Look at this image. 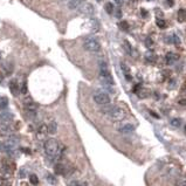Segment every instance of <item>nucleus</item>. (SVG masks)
<instances>
[{
	"label": "nucleus",
	"instance_id": "obj_32",
	"mask_svg": "<svg viewBox=\"0 0 186 186\" xmlns=\"http://www.w3.org/2000/svg\"><path fill=\"white\" fill-rule=\"evenodd\" d=\"M116 3H117V4H121V3H122V0H116Z\"/></svg>",
	"mask_w": 186,
	"mask_h": 186
},
{
	"label": "nucleus",
	"instance_id": "obj_10",
	"mask_svg": "<svg viewBox=\"0 0 186 186\" xmlns=\"http://www.w3.org/2000/svg\"><path fill=\"white\" fill-rule=\"evenodd\" d=\"M80 11L85 15H93L95 9H94V5L90 3H84L82 6L80 7Z\"/></svg>",
	"mask_w": 186,
	"mask_h": 186
},
{
	"label": "nucleus",
	"instance_id": "obj_6",
	"mask_svg": "<svg viewBox=\"0 0 186 186\" xmlns=\"http://www.w3.org/2000/svg\"><path fill=\"white\" fill-rule=\"evenodd\" d=\"M94 101L96 102V104L102 106H109L111 102L110 96L106 93H103V91H98V93L95 94V95H94Z\"/></svg>",
	"mask_w": 186,
	"mask_h": 186
},
{
	"label": "nucleus",
	"instance_id": "obj_25",
	"mask_svg": "<svg viewBox=\"0 0 186 186\" xmlns=\"http://www.w3.org/2000/svg\"><path fill=\"white\" fill-rule=\"evenodd\" d=\"M128 27H129V25L125 21L120 22V28H121V29H123V31H127V29H128Z\"/></svg>",
	"mask_w": 186,
	"mask_h": 186
},
{
	"label": "nucleus",
	"instance_id": "obj_1",
	"mask_svg": "<svg viewBox=\"0 0 186 186\" xmlns=\"http://www.w3.org/2000/svg\"><path fill=\"white\" fill-rule=\"evenodd\" d=\"M102 112L106 117H109L111 121H115V122H120V121L124 120L125 117V111L120 108V106H106L102 109Z\"/></svg>",
	"mask_w": 186,
	"mask_h": 186
},
{
	"label": "nucleus",
	"instance_id": "obj_11",
	"mask_svg": "<svg viewBox=\"0 0 186 186\" xmlns=\"http://www.w3.org/2000/svg\"><path fill=\"white\" fill-rule=\"evenodd\" d=\"M9 90H11V93H12V95H14V96H18L19 93H20V85H19V83L17 82V81H11L9 82Z\"/></svg>",
	"mask_w": 186,
	"mask_h": 186
},
{
	"label": "nucleus",
	"instance_id": "obj_20",
	"mask_svg": "<svg viewBox=\"0 0 186 186\" xmlns=\"http://www.w3.org/2000/svg\"><path fill=\"white\" fill-rule=\"evenodd\" d=\"M7 103H8V100H7L6 97H1V98H0V109H6Z\"/></svg>",
	"mask_w": 186,
	"mask_h": 186
},
{
	"label": "nucleus",
	"instance_id": "obj_8",
	"mask_svg": "<svg viewBox=\"0 0 186 186\" xmlns=\"http://www.w3.org/2000/svg\"><path fill=\"white\" fill-rule=\"evenodd\" d=\"M23 106H25L26 111H28L29 114L35 115V111H36V109H38V104H36L31 97L25 98V101H23Z\"/></svg>",
	"mask_w": 186,
	"mask_h": 186
},
{
	"label": "nucleus",
	"instance_id": "obj_19",
	"mask_svg": "<svg viewBox=\"0 0 186 186\" xmlns=\"http://www.w3.org/2000/svg\"><path fill=\"white\" fill-rule=\"evenodd\" d=\"M104 8H106V13L111 14L114 12V5L111 4V3H106V6H104Z\"/></svg>",
	"mask_w": 186,
	"mask_h": 186
},
{
	"label": "nucleus",
	"instance_id": "obj_9",
	"mask_svg": "<svg viewBox=\"0 0 186 186\" xmlns=\"http://www.w3.org/2000/svg\"><path fill=\"white\" fill-rule=\"evenodd\" d=\"M178 173H179V168L173 164H170L168 166L165 168V174L168 176V178H177L178 177Z\"/></svg>",
	"mask_w": 186,
	"mask_h": 186
},
{
	"label": "nucleus",
	"instance_id": "obj_12",
	"mask_svg": "<svg viewBox=\"0 0 186 186\" xmlns=\"http://www.w3.org/2000/svg\"><path fill=\"white\" fill-rule=\"evenodd\" d=\"M84 4V0H69L68 1V8L69 9H77Z\"/></svg>",
	"mask_w": 186,
	"mask_h": 186
},
{
	"label": "nucleus",
	"instance_id": "obj_33",
	"mask_svg": "<svg viewBox=\"0 0 186 186\" xmlns=\"http://www.w3.org/2000/svg\"><path fill=\"white\" fill-rule=\"evenodd\" d=\"M62 1H69V0H62Z\"/></svg>",
	"mask_w": 186,
	"mask_h": 186
},
{
	"label": "nucleus",
	"instance_id": "obj_28",
	"mask_svg": "<svg viewBox=\"0 0 186 186\" xmlns=\"http://www.w3.org/2000/svg\"><path fill=\"white\" fill-rule=\"evenodd\" d=\"M75 186H87V183L84 182H73Z\"/></svg>",
	"mask_w": 186,
	"mask_h": 186
},
{
	"label": "nucleus",
	"instance_id": "obj_17",
	"mask_svg": "<svg viewBox=\"0 0 186 186\" xmlns=\"http://www.w3.org/2000/svg\"><path fill=\"white\" fill-rule=\"evenodd\" d=\"M47 128H48V133H56V131H58V123L55 121H52L47 125Z\"/></svg>",
	"mask_w": 186,
	"mask_h": 186
},
{
	"label": "nucleus",
	"instance_id": "obj_21",
	"mask_svg": "<svg viewBox=\"0 0 186 186\" xmlns=\"http://www.w3.org/2000/svg\"><path fill=\"white\" fill-rule=\"evenodd\" d=\"M156 23H157V26L159 27V28H165V27H166V22H165L163 19H158V20L156 21Z\"/></svg>",
	"mask_w": 186,
	"mask_h": 186
},
{
	"label": "nucleus",
	"instance_id": "obj_3",
	"mask_svg": "<svg viewBox=\"0 0 186 186\" xmlns=\"http://www.w3.org/2000/svg\"><path fill=\"white\" fill-rule=\"evenodd\" d=\"M44 152L52 159H56L61 156L59 143L55 139H48L47 142L44 143Z\"/></svg>",
	"mask_w": 186,
	"mask_h": 186
},
{
	"label": "nucleus",
	"instance_id": "obj_15",
	"mask_svg": "<svg viewBox=\"0 0 186 186\" xmlns=\"http://www.w3.org/2000/svg\"><path fill=\"white\" fill-rule=\"evenodd\" d=\"M178 59H179V56L174 53H168L166 56H165V60H166V63H168V65H173L174 62L178 61Z\"/></svg>",
	"mask_w": 186,
	"mask_h": 186
},
{
	"label": "nucleus",
	"instance_id": "obj_34",
	"mask_svg": "<svg viewBox=\"0 0 186 186\" xmlns=\"http://www.w3.org/2000/svg\"><path fill=\"white\" fill-rule=\"evenodd\" d=\"M147 1H153V0H147Z\"/></svg>",
	"mask_w": 186,
	"mask_h": 186
},
{
	"label": "nucleus",
	"instance_id": "obj_18",
	"mask_svg": "<svg viewBox=\"0 0 186 186\" xmlns=\"http://www.w3.org/2000/svg\"><path fill=\"white\" fill-rule=\"evenodd\" d=\"M176 186H186V176H180V177H177L176 179V183H174Z\"/></svg>",
	"mask_w": 186,
	"mask_h": 186
},
{
	"label": "nucleus",
	"instance_id": "obj_30",
	"mask_svg": "<svg viewBox=\"0 0 186 186\" xmlns=\"http://www.w3.org/2000/svg\"><path fill=\"white\" fill-rule=\"evenodd\" d=\"M178 103H179L180 106H186V98H182V100H179Z\"/></svg>",
	"mask_w": 186,
	"mask_h": 186
},
{
	"label": "nucleus",
	"instance_id": "obj_31",
	"mask_svg": "<svg viewBox=\"0 0 186 186\" xmlns=\"http://www.w3.org/2000/svg\"><path fill=\"white\" fill-rule=\"evenodd\" d=\"M151 44H152V40H151L150 38H147V39H146V46H147V47H150Z\"/></svg>",
	"mask_w": 186,
	"mask_h": 186
},
{
	"label": "nucleus",
	"instance_id": "obj_14",
	"mask_svg": "<svg viewBox=\"0 0 186 186\" xmlns=\"http://www.w3.org/2000/svg\"><path fill=\"white\" fill-rule=\"evenodd\" d=\"M120 131L122 133H131L135 131V125L131 123L124 124V125H122V127L120 128Z\"/></svg>",
	"mask_w": 186,
	"mask_h": 186
},
{
	"label": "nucleus",
	"instance_id": "obj_26",
	"mask_svg": "<svg viewBox=\"0 0 186 186\" xmlns=\"http://www.w3.org/2000/svg\"><path fill=\"white\" fill-rule=\"evenodd\" d=\"M124 44H125V49H127V52H128L129 54L132 53V49H131V46H130V44H129L128 41H125V42H124Z\"/></svg>",
	"mask_w": 186,
	"mask_h": 186
},
{
	"label": "nucleus",
	"instance_id": "obj_7",
	"mask_svg": "<svg viewBox=\"0 0 186 186\" xmlns=\"http://www.w3.org/2000/svg\"><path fill=\"white\" fill-rule=\"evenodd\" d=\"M0 135L1 136H12L14 135V128L8 122H1L0 123Z\"/></svg>",
	"mask_w": 186,
	"mask_h": 186
},
{
	"label": "nucleus",
	"instance_id": "obj_36",
	"mask_svg": "<svg viewBox=\"0 0 186 186\" xmlns=\"http://www.w3.org/2000/svg\"><path fill=\"white\" fill-rule=\"evenodd\" d=\"M97 1H101V0H97Z\"/></svg>",
	"mask_w": 186,
	"mask_h": 186
},
{
	"label": "nucleus",
	"instance_id": "obj_29",
	"mask_svg": "<svg viewBox=\"0 0 186 186\" xmlns=\"http://www.w3.org/2000/svg\"><path fill=\"white\" fill-rule=\"evenodd\" d=\"M21 91H22L23 94H27V84H26V82H23V84H22Z\"/></svg>",
	"mask_w": 186,
	"mask_h": 186
},
{
	"label": "nucleus",
	"instance_id": "obj_35",
	"mask_svg": "<svg viewBox=\"0 0 186 186\" xmlns=\"http://www.w3.org/2000/svg\"><path fill=\"white\" fill-rule=\"evenodd\" d=\"M185 130H186V125H185Z\"/></svg>",
	"mask_w": 186,
	"mask_h": 186
},
{
	"label": "nucleus",
	"instance_id": "obj_22",
	"mask_svg": "<svg viewBox=\"0 0 186 186\" xmlns=\"http://www.w3.org/2000/svg\"><path fill=\"white\" fill-rule=\"evenodd\" d=\"M39 132L40 133H48V128H47V125H44V124H42L40 128H39Z\"/></svg>",
	"mask_w": 186,
	"mask_h": 186
},
{
	"label": "nucleus",
	"instance_id": "obj_2",
	"mask_svg": "<svg viewBox=\"0 0 186 186\" xmlns=\"http://www.w3.org/2000/svg\"><path fill=\"white\" fill-rule=\"evenodd\" d=\"M19 143H20V138L15 135L12 136H6L4 139L0 141V151L1 152H7V153H12L15 147H18Z\"/></svg>",
	"mask_w": 186,
	"mask_h": 186
},
{
	"label": "nucleus",
	"instance_id": "obj_16",
	"mask_svg": "<svg viewBox=\"0 0 186 186\" xmlns=\"http://www.w3.org/2000/svg\"><path fill=\"white\" fill-rule=\"evenodd\" d=\"M121 69H122V71H123L124 76H125V79L128 81L131 80V74H130V69H129V67L124 63V62H122L121 63Z\"/></svg>",
	"mask_w": 186,
	"mask_h": 186
},
{
	"label": "nucleus",
	"instance_id": "obj_27",
	"mask_svg": "<svg viewBox=\"0 0 186 186\" xmlns=\"http://www.w3.org/2000/svg\"><path fill=\"white\" fill-rule=\"evenodd\" d=\"M146 60L147 61H155V55L152 53H147L146 54Z\"/></svg>",
	"mask_w": 186,
	"mask_h": 186
},
{
	"label": "nucleus",
	"instance_id": "obj_23",
	"mask_svg": "<svg viewBox=\"0 0 186 186\" xmlns=\"http://www.w3.org/2000/svg\"><path fill=\"white\" fill-rule=\"evenodd\" d=\"M180 123H182V121L178 120V118H174V120L171 121V125H172V127H176V128H177V127H180Z\"/></svg>",
	"mask_w": 186,
	"mask_h": 186
},
{
	"label": "nucleus",
	"instance_id": "obj_24",
	"mask_svg": "<svg viewBox=\"0 0 186 186\" xmlns=\"http://www.w3.org/2000/svg\"><path fill=\"white\" fill-rule=\"evenodd\" d=\"M31 183L33 185H36V184L39 183V179H38V177H36L35 174H32L31 176Z\"/></svg>",
	"mask_w": 186,
	"mask_h": 186
},
{
	"label": "nucleus",
	"instance_id": "obj_4",
	"mask_svg": "<svg viewBox=\"0 0 186 186\" xmlns=\"http://www.w3.org/2000/svg\"><path fill=\"white\" fill-rule=\"evenodd\" d=\"M100 77L103 81V83H106V85H114V83H115L106 63L103 61L100 62Z\"/></svg>",
	"mask_w": 186,
	"mask_h": 186
},
{
	"label": "nucleus",
	"instance_id": "obj_5",
	"mask_svg": "<svg viewBox=\"0 0 186 186\" xmlns=\"http://www.w3.org/2000/svg\"><path fill=\"white\" fill-rule=\"evenodd\" d=\"M83 47H84V49L88 50V52L96 53V52H100V49H101V44H100L95 38H93V36H88V38L84 39Z\"/></svg>",
	"mask_w": 186,
	"mask_h": 186
},
{
	"label": "nucleus",
	"instance_id": "obj_13",
	"mask_svg": "<svg viewBox=\"0 0 186 186\" xmlns=\"http://www.w3.org/2000/svg\"><path fill=\"white\" fill-rule=\"evenodd\" d=\"M13 114L12 112H9V111H1L0 112V121L1 122H11V121L13 120Z\"/></svg>",
	"mask_w": 186,
	"mask_h": 186
}]
</instances>
